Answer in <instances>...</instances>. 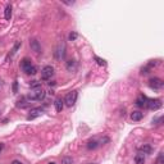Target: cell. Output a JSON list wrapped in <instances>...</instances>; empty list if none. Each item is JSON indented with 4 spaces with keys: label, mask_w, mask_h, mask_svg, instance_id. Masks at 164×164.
Instances as JSON below:
<instances>
[{
    "label": "cell",
    "mask_w": 164,
    "mask_h": 164,
    "mask_svg": "<svg viewBox=\"0 0 164 164\" xmlns=\"http://www.w3.org/2000/svg\"><path fill=\"white\" fill-rule=\"evenodd\" d=\"M21 68H22V71L26 73V75H35V73L37 72V68L31 63L28 58H23L22 60H21Z\"/></svg>",
    "instance_id": "obj_1"
},
{
    "label": "cell",
    "mask_w": 164,
    "mask_h": 164,
    "mask_svg": "<svg viewBox=\"0 0 164 164\" xmlns=\"http://www.w3.org/2000/svg\"><path fill=\"white\" fill-rule=\"evenodd\" d=\"M150 110H158L162 108V100L160 99H149L148 100V106Z\"/></svg>",
    "instance_id": "obj_5"
},
{
    "label": "cell",
    "mask_w": 164,
    "mask_h": 164,
    "mask_svg": "<svg viewBox=\"0 0 164 164\" xmlns=\"http://www.w3.org/2000/svg\"><path fill=\"white\" fill-rule=\"evenodd\" d=\"M77 96H78V92L76 91V90H73V91H69L67 95H65V99H64V103L67 106H73L77 102Z\"/></svg>",
    "instance_id": "obj_3"
},
{
    "label": "cell",
    "mask_w": 164,
    "mask_h": 164,
    "mask_svg": "<svg viewBox=\"0 0 164 164\" xmlns=\"http://www.w3.org/2000/svg\"><path fill=\"white\" fill-rule=\"evenodd\" d=\"M76 67H77V64H76L75 60H69V62L67 63V69H68V71H71V72L75 71Z\"/></svg>",
    "instance_id": "obj_16"
},
{
    "label": "cell",
    "mask_w": 164,
    "mask_h": 164,
    "mask_svg": "<svg viewBox=\"0 0 164 164\" xmlns=\"http://www.w3.org/2000/svg\"><path fill=\"white\" fill-rule=\"evenodd\" d=\"M148 97L144 96V95H140L138 96V99L136 100V105H137L138 108H146L148 106Z\"/></svg>",
    "instance_id": "obj_8"
},
{
    "label": "cell",
    "mask_w": 164,
    "mask_h": 164,
    "mask_svg": "<svg viewBox=\"0 0 164 164\" xmlns=\"http://www.w3.org/2000/svg\"><path fill=\"white\" fill-rule=\"evenodd\" d=\"M155 164H164V155H163V153H160V154H159Z\"/></svg>",
    "instance_id": "obj_20"
},
{
    "label": "cell",
    "mask_w": 164,
    "mask_h": 164,
    "mask_svg": "<svg viewBox=\"0 0 164 164\" xmlns=\"http://www.w3.org/2000/svg\"><path fill=\"white\" fill-rule=\"evenodd\" d=\"M49 164H55V163H49Z\"/></svg>",
    "instance_id": "obj_26"
},
{
    "label": "cell",
    "mask_w": 164,
    "mask_h": 164,
    "mask_svg": "<svg viewBox=\"0 0 164 164\" xmlns=\"http://www.w3.org/2000/svg\"><path fill=\"white\" fill-rule=\"evenodd\" d=\"M17 86H18V83H17V81L14 82V85H13V91L17 92Z\"/></svg>",
    "instance_id": "obj_23"
},
{
    "label": "cell",
    "mask_w": 164,
    "mask_h": 164,
    "mask_svg": "<svg viewBox=\"0 0 164 164\" xmlns=\"http://www.w3.org/2000/svg\"><path fill=\"white\" fill-rule=\"evenodd\" d=\"M30 46H31V49H32V50L35 51V53H41V45H40V43L37 40H31L30 41Z\"/></svg>",
    "instance_id": "obj_9"
},
{
    "label": "cell",
    "mask_w": 164,
    "mask_h": 164,
    "mask_svg": "<svg viewBox=\"0 0 164 164\" xmlns=\"http://www.w3.org/2000/svg\"><path fill=\"white\" fill-rule=\"evenodd\" d=\"M142 118H144V113H141L140 110H135L131 113V119L133 122H138V121H141Z\"/></svg>",
    "instance_id": "obj_10"
},
{
    "label": "cell",
    "mask_w": 164,
    "mask_h": 164,
    "mask_svg": "<svg viewBox=\"0 0 164 164\" xmlns=\"http://www.w3.org/2000/svg\"><path fill=\"white\" fill-rule=\"evenodd\" d=\"M163 85H164L163 80H160L158 77H154V78H151L149 81V86L151 87L153 90H160L163 87Z\"/></svg>",
    "instance_id": "obj_6"
},
{
    "label": "cell",
    "mask_w": 164,
    "mask_h": 164,
    "mask_svg": "<svg viewBox=\"0 0 164 164\" xmlns=\"http://www.w3.org/2000/svg\"><path fill=\"white\" fill-rule=\"evenodd\" d=\"M135 162H136V164H144L145 163V156H144V154H142V153H140V154H136Z\"/></svg>",
    "instance_id": "obj_14"
},
{
    "label": "cell",
    "mask_w": 164,
    "mask_h": 164,
    "mask_svg": "<svg viewBox=\"0 0 164 164\" xmlns=\"http://www.w3.org/2000/svg\"><path fill=\"white\" fill-rule=\"evenodd\" d=\"M94 59H95V60H96V63H97V64H99V65H106V62L104 60V59L99 58V57H96V55H95V57H94Z\"/></svg>",
    "instance_id": "obj_17"
},
{
    "label": "cell",
    "mask_w": 164,
    "mask_h": 164,
    "mask_svg": "<svg viewBox=\"0 0 164 164\" xmlns=\"http://www.w3.org/2000/svg\"><path fill=\"white\" fill-rule=\"evenodd\" d=\"M62 164H73V159L64 156V158H62Z\"/></svg>",
    "instance_id": "obj_18"
},
{
    "label": "cell",
    "mask_w": 164,
    "mask_h": 164,
    "mask_svg": "<svg viewBox=\"0 0 164 164\" xmlns=\"http://www.w3.org/2000/svg\"><path fill=\"white\" fill-rule=\"evenodd\" d=\"M54 76V68L51 65H45V67L41 69V80L43 81H48Z\"/></svg>",
    "instance_id": "obj_4"
},
{
    "label": "cell",
    "mask_w": 164,
    "mask_h": 164,
    "mask_svg": "<svg viewBox=\"0 0 164 164\" xmlns=\"http://www.w3.org/2000/svg\"><path fill=\"white\" fill-rule=\"evenodd\" d=\"M44 114V109L43 108H33V109H31L28 117H27V119L31 121V119H35V118L37 117H41Z\"/></svg>",
    "instance_id": "obj_7"
},
{
    "label": "cell",
    "mask_w": 164,
    "mask_h": 164,
    "mask_svg": "<svg viewBox=\"0 0 164 164\" xmlns=\"http://www.w3.org/2000/svg\"><path fill=\"white\" fill-rule=\"evenodd\" d=\"M10 164H23V163H22V162H19V160H13V162L10 163Z\"/></svg>",
    "instance_id": "obj_24"
},
{
    "label": "cell",
    "mask_w": 164,
    "mask_h": 164,
    "mask_svg": "<svg viewBox=\"0 0 164 164\" xmlns=\"http://www.w3.org/2000/svg\"><path fill=\"white\" fill-rule=\"evenodd\" d=\"M97 146H99V144H97L96 140H90L87 142V149L89 150H94V149H96Z\"/></svg>",
    "instance_id": "obj_15"
},
{
    "label": "cell",
    "mask_w": 164,
    "mask_h": 164,
    "mask_svg": "<svg viewBox=\"0 0 164 164\" xmlns=\"http://www.w3.org/2000/svg\"><path fill=\"white\" fill-rule=\"evenodd\" d=\"M140 151L144 153V154H151L153 149H151V146H150L149 144H144V145L140 146Z\"/></svg>",
    "instance_id": "obj_12"
},
{
    "label": "cell",
    "mask_w": 164,
    "mask_h": 164,
    "mask_svg": "<svg viewBox=\"0 0 164 164\" xmlns=\"http://www.w3.org/2000/svg\"><path fill=\"white\" fill-rule=\"evenodd\" d=\"M4 17L6 21H9L10 18H12V5L8 4L5 6V10H4Z\"/></svg>",
    "instance_id": "obj_13"
},
{
    "label": "cell",
    "mask_w": 164,
    "mask_h": 164,
    "mask_svg": "<svg viewBox=\"0 0 164 164\" xmlns=\"http://www.w3.org/2000/svg\"><path fill=\"white\" fill-rule=\"evenodd\" d=\"M45 95H46V92L44 91L43 89H35L33 91H31L30 94H28V96H27V99L28 100H36V102H41V100H44L45 99Z\"/></svg>",
    "instance_id": "obj_2"
},
{
    "label": "cell",
    "mask_w": 164,
    "mask_h": 164,
    "mask_svg": "<svg viewBox=\"0 0 164 164\" xmlns=\"http://www.w3.org/2000/svg\"><path fill=\"white\" fill-rule=\"evenodd\" d=\"M21 46V41H18L16 45H14V48H13V50H12V55H14L17 53V50H18V48Z\"/></svg>",
    "instance_id": "obj_22"
},
{
    "label": "cell",
    "mask_w": 164,
    "mask_h": 164,
    "mask_svg": "<svg viewBox=\"0 0 164 164\" xmlns=\"http://www.w3.org/2000/svg\"><path fill=\"white\" fill-rule=\"evenodd\" d=\"M3 148H4V145H3V144H0V151L3 150Z\"/></svg>",
    "instance_id": "obj_25"
},
{
    "label": "cell",
    "mask_w": 164,
    "mask_h": 164,
    "mask_svg": "<svg viewBox=\"0 0 164 164\" xmlns=\"http://www.w3.org/2000/svg\"><path fill=\"white\" fill-rule=\"evenodd\" d=\"M40 86H41V82H39V81H32V82L30 83L31 89H39Z\"/></svg>",
    "instance_id": "obj_19"
},
{
    "label": "cell",
    "mask_w": 164,
    "mask_h": 164,
    "mask_svg": "<svg viewBox=\"0 0 164 164\" xmlns=\"http://www.w3.org/2000/svg\"><path fill=\"white\" fill-rule=\"evenodd\" d=\"M77 37H78L77 32H71V33H69V36H68V39H69V41H75Z\"/></svg>",
    "instance_id": "obj_21"
},
{
    "label": "cell",
    "mask_w": 164,
    "mask_h": 164,
    "mask_svg": "<svg viewBox=\"0 0 164 164\" xmlns=\"http://www.w3.org/2000/svg\"><path fill=\"white\" fill-rule=\"evenodd\" d=\"M54 105H55V109H57L58 113H60V111L63 110V108H64V100H62L60 97H57Z\"/></svg>",
    "instance_id": "obj_11"
},
{
    "label": "cell",
    "mask_w": 164,
    "mask_h": 164,
    "mask_svg": "<svg viewBox=\"0 0 164 164\" xmlns=\"http://www.w3.org/2000/svg\"><path fill=\"white\" fill-rule=\"evenodd\" d=\"M91 164H92V163H91Z\"/></svg>",
    "instance_id": "obj_27"
}]
</instances>
